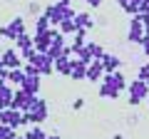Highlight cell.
Returning a JSON list of instances; mask_svg holds the SVG:
<instances>
[{"mask_svg":"<svg viewBox=\"0 0 149 139\" xmlns=\"http://www.w3.org/2000/svg\"><path fill=\"white\" fill-rule=\"evenodd\" d=\"M13 95H15V87L8 85V80L0 77V109H5L13 104Z\"/></svg>","mask_w":149,"mask_h":139,"instance_id":"cell-10","label":"cell"},{"mask_svg":"<svg viewBox=\"0 0 149 139\" xmlns=\"http://www.w3.org/2000/svg\"><path fill=\"white\" fill-rule=\"evenodd\" d=\"M85 75H87V65L82 62L80 57H74L72 60V67H70V80H85Z\"/></svg>","mask_w":149,"mask_h":139,"instance_id":"cell-14","label":"cell"},{"mask_svg":"<svg viewBox=\"0 0 149 139\" xmlns=\"http://www.w3.org/2000/svg\"><path fill=\"white\" fill-rule=\"evenodd\" d=\"M102 82H107V85H112V87H117V90H124V87L129 85V82L124 80V75L119 72V70H114V72H104Z\"/></svg>","mask_w":149,"mask_h":139,"instance_id":"cell-12","label":"cell"},{"mask_svg":"<svg viewBox=\"0 0 149 139\" xmlns=\"http://www.w3.org/2000/svg\"><path fill=\"white\" fill-rule=\"evenodd\" d=\"M22 32H25V20L17 15V17H13L8 25L0 27V38H5V40H17Z\"/></svg>","mask_w":149,"mask_h":139,"instance_id":"cell-4","label":"cell"},{"mask_svg":"<svg viewBox=\"0 0 149 139\" xmlns=\"http://www.w3.org/2000/svg\"><path fill=\"white\" fill-rule=\"evenodd\" d=\"M22 90H27L30 95H37V92H40V75H25Z\"/></svg>","mask_w":149,"mask_h":139,"instance_id":"cell-18","label":"cell"},{"mask_svg":"<svg viewBox=\"0 0 149 139\" xmlns=\"http://www.w3.org/2000/svg\"><path fill=\"white\" fill-rule=\"evenodd\" d=\"M127 90H129V104H132V107H137L142 99H147V97H149V85L144 80H139V77L134 82H129Z\"/></svg>","mask_w":149,"mask_h":139,"instance_id":"cell-3","label":"cell"},{"mask_svg":"<svg viewBox=\"0 0 149 139\" xmlns=\"http://www.w3.org/2000/svg\"><path fill=\"white\" fill-rule=\"evenodd\" d=\"M142 47H149V30L144 32V38H142Z\"/></svg>","mask_w":149,"mask_h":139,"instance_id":"cell-34","label":"cell"},{"mask_svg":"<svg viewBox=\"0 0 149 139\" xmlns=\"http://www.w3.org/2000/svg\"><path fill=\"white\" fill-rule=\"evenodd\" d=\"M142 22H144V32L149 30V13H142Z\"/></svg>","mask_w":149,"mask_h":139,"instance_id":"cell-31","label":"cell"},{"mask_svg":"<svg viewBox=\"0 0 149 139\" xmlns=\"http://www.w3.org/2000/svg\"><path fill=\"white\" fill-rule=\"evenodd\" d=\"M142 38H144V22H142V13H137V15H132V20H129L127 40L132 45H142Z\"/></svg>","mask_w":149,"mask_h":139,"instance_id":"cell-7","label":"cell"},{"mask_svg":"<svg viewBox=\"0 0 149 139\" xmlns=\"http://www.w3.org/2000/svg\"><path fill=\"white\" fill-rule=\"evenodd\" d=\"M40 10H42L40 3H30V5H27V13H32V15H40Z\"/></svg>","mask_w":149,"mask_h":139,"instance_id":"cell-29","label":"cell"},{"mask_svg":"<svg viewBox=\"0 0 149 139\" xmlns=\"http://www.w3.org/2000/svg\"><path fill=\"white\" fill-rule=\"evenodd\" d=\"M45 137H47V134H45V129L40 127V124H32L30 132L25 134V139H45Z\"/></svg>","mask_w":149,"mask_h":139,"instance_id":"cell-26","label":"cell"},{"mask_svg":"<svg viewBox=\"0 0 149 139\" xmlns=\"http://www.w3.org/2000/svg\"><path fill=\"white\" fill-rule=\"evenodd\" d=\"M60 5H70V3H72V0H57Z\"/></svg>","mask_w":149,"mask_h":139,"instance_id":"cell-38","label":"cell"},{"mask_svg":"<svg viewBox=\"0 0 149 139\" xmlns=\"http://www.w3.org/2000/svg\"><path fill=\"white\" fill-rule=\"evenodd\" d=\"M0 124H10V127H22V112L15 107H5L0 109Z\"/></svg>","mask_w":149,"mask_h":139,"instance_id":"cell-8","label":"cell"},{"mask_svg":"<svg viewBox=\"0 0 149 139\" xmlns=\"http://www.w3.org/2000/svg\"><path fill=\"white\" fill-rule=\"evenodd\" d=\"M85 45H87V30H77V32H74V40L70 42V47H72V55H74V57H77V52H80Z\"/></svg>","mask_w":149,"mask_h":139,"instance_id":"cell-16","label":"cell"},{"mask_svg":"<svg viewBox=\"0 0 149 139\" xmlns=\"http://www.w3.org/2000/svg\"><path fill=\"white\" fill-rule=\"evenodd\" d=\"M144 50V55H147V57H149V47H142Z\"/></svg>","mask_w":149,"mask_h":139,"instance_id":"cell-39","label":"cell"},{"mask_svg":"<svg viewBox=\"0 0 149 139\" xmlns=\"http://www.w3.org/2000/svg\"><path fill=\"white\" fill-rule=\"evenodd\" d=\"M0 62H3V55H0Z\"/></svg>","mask_w":149,"mask_h":139,"instance_id":"cell-42","label":"cell"},{"mask_svg":"<svg viewBox=\"0 0 149 139\" xmlns=\"http://www.w3.org/2000/svg\"><path fill=\"white\" fill-rule=\"evenodd\" d=\"M114 139H124V137H122V134H114Z\"/></svg>","mask_w":149,"mask_h":139,"instance_id":"cell-40","label":"cell"},{"mask_svg":"<svg viewBox=\"0 0 149 139\" xmlns=\"http://www.w3.org/2000/svg\"><path fill=\"white\" fill-rule=\"evenodd\" d=\"M42 13L47 15V20H50V25H52V27H57L62 20H70V17L77 15L72 5H60V3H50Z\"/></svg>","mask_w":149,"mask_h":139,"instance_id":"cell-1","label":"cell"},{"mask_svg":"<svg viewBox=\"0 0 149 139\" xmlns=\"http://www.w3.org/2000/svg\"><path fill=\"white\" fill-rule=\"evenodd\" d=\"M127 3H129V0H117V5H119V8H124Z\"/></svg>","mask_w":149,"mask_h":139,"instance_id":"cell-37","label":"cell"},{"mask_svg":"<svg viewBox=\"0 0 149 139\" xmlns=\"http://www.w3.org/2000/svg\"><path fill=\"white\" fill-rule=\"evenodd\" d=\"M3 65H5L8 70H20L22 65H25V60H22V55H20L17 47H8L5 52H3Z\"/></svg>","mask_w":149,"mask_h":139,"instance_id":"cell-9","label":"cell"},{"mask_svg":"<svg viewBox=\"0 0 149 139\" xmlns=\"http://www.w3.org/2000/svg\"><path fill=\"white\" fill-rule=\"evenodd\" d=\"M50 27H52V25H50V20H47V15H45V13L35 17V35H37V32H47Z\"/></svg>","mask_w":149,"mask_h":139,"instance_id":"cell-24","label":"cell"},{"mask_svg":"<svg viewBox=\"0 0 149 139\" xmlns=\"http://www.w3.org/2000/svg\"><path fill=\"white\" fill-rule=\"evenodd\" d=\"M82 107H85V99H82V97H80V99H74V102H72V109H74V112H80Z\"/></svg>","mask_w":149,"mask_h":139,"instance_id":"cell-30","label":"cell"},{"mask_svg":"<svg viewBox=\"0 0 149 139\" xmlns=\"http://www.w3.org/2000/svg\"><path fill=\"white\" fill-rule=\"evenodd\" d=\"M70 67H72V57H65V55H60V57L55 60V72H60V75L67 77V75H70Z\"/></svg>","mask_w":149,"mask_h":139,"instance_id":"cell-20","label":"cell"},{"mask_svg":"<svg viewBox=\"0 0 149 139\" xmlns=\"http://www.w3.org/2000/svg\"><path fill=\"white\" fill-rule=\"evenodd\" d=\"M102 67H104V72H114V70H119V65H122V60L117 57V55H112V52H104L100 57Z\"/></svg>","mask_w":149,"mask_h":139,"instance_id":"cell-15","label":"cell"},{"mask_svg":"<svg viewBox=\"0 0 149 139\" xmlns=\"http://www.w3.org/2000/svg\"><path fill=\"white\" fill-rule=\"evenodd\" d=\"M139 80H144V82H147V85H149V62L147 65H142V67H139Z\"/></svg>","mask_w":149,"mask_h":139,"instance_id":"cell-28","label":"cell"},{"mask_svg":"<svg viewBox=\"0 0 149 139\" xmlns=\"http://www.w3.org/2000/svg\"><path fill=\"white\" fill-rule=\"evenodd\" d=\"M74 22H77V30H90V27H95V20H92L90 13H77L74 15Z\"/></svg>","mask_w":149,"mask_h":139,"instance_id":"cell-19","label":"cell"},{"mask_svg":"<svg viewBox=\"0 0 149 139\" xmlns=\"http://www.w3.org/2000/svg\"><path fill=\"white\" fill-rule=\"evenodd\" d=\"M57 30L62 32L65 38H67V35H74V32H77V22H74V17H70V20H62L57 25Z\"/></svg>","mask_w":149,"mask_h":139,"instance_id":"cell-23","label":"cell"},{"mask_svg":"<svg viewBox=\"0 0 149 139\" xmlns=\"http://www.w3.org/2000/svg\"><path fill=\"white\" fill-rule=\"evenodd\" d=\"M15 127H10V124H0V139H15Z\"/></svg>","mask_w":149,"mask_h":139,"instance_id":"cell-27","label":"cell"},{"mask_svg":"<svg viewBox=\"0 0 149 139\" xmlns=\"http://www.w3.org/2000/svg\"><path fill=\"white\" fill-rule=\"evenodd\" d=\"M45 139H62V137H60V134H47Z\"/></svg>","mask_w":149,"mask_h":139,"instance_id":"cell-36","label":"cell"},{"mask_svg":"<svg viewBox=\"0 0 149 139\" xmlns=\"http://www.w3.org/2000/svg\"><path fill=\"white\" fill-rule=\"evenodd\" d=\"M139 13H149V0H144L142 5H139Z\"/></svg>","mask_w":149,"mask_h":139,"instance_id":"cell-33","label":"cell"},{"mask_svg":"<svg viewBox=\"0 0 149 139\" xmlns=\"http://www.w3.org/2000/svg\"><path fill=\"white\" fill-rule=\"evenodd\" d=\"M35 38V50L37 52H47L50 42H52V27H50L47 32H37V35H32Z\"/></svg>","mask_w":149,"mask_h":139,"instance_id":"cell-13","label":"cell"},{"mask_svg":"<svg viewBox=\"0 0 149 139\" xmlns=\"http://www.w3.org/2000/svg\"><path fill=\"white\" fill-rule=\"evenodd\" d=\"M47 119V102L42 97H35L30 112H22V124H42Z\"/></svg>","mask_w":149,"mask_h":139,"instance_id":"cell-2","label":"cell"},{"mask_svg":"<svg viewBox=\"0 0 149 139\" xmlns=\"http://www.w3.org/2000/svg\"><path fill=\"white\" fill-rule=\"evenodd\" d=\"M15 47L20 50V52H25V50H30V47H35V38H32V35H27V32H22L20 38L15 40Z\"/></svg>","mask_w":149,"mask_h":139,"instance_id":"cell-22","label":"cell"},{"mask_svg":"<svg viewBox=\"0 0 149 139\" xmlns=\"http://www.w3.org/2000/svg\"><path fill=\"white\" fill-rule=\"evenodd\" d=\"M15 139H25V137H15Z\"/></svg>","mask_w":149,"mask_h":139,"instance_id":"cell-41","label":"cell"},{"mask_svg":"<svg viewBox=\"0 0 149 139\" xmlns=\"http://www.w3.org/2000/svg\"><path fill=\"white\" fill-rule=\"evenodd\" d=\"M35 97H37V95H30V92L22 90V87H15V95H13V104H10V107L20 109V112H30Z\"/></svg>","mask_w":149,"mask_h":139,"instance_id":"cell-5","label":"cell"},{"mask_svg":"<svg viewBox=\"0 0 149 139\" xmlns=\"http://www.w3.org/2000/svg\"><path fill=\"white\" fill-rule=\"evenodd\" d=\"M102 77H104V67H102L100 60H95V62L87 65V75H85L87 82H102Z\"/></svg>","mask_w":149,"mask_h":139,"instance_id":"cell-11","label":"cell"},{"mask_svg":"<svg viewBox=\"0 0 149 139\" xmlns=\"http://www.w3.org/2000/svg\"><path fill=\"white\" fill-rule=\"evenodd\" d=\"M5 80H8V85H13V87H22V82H25V70H8V75H5Z\"/></svg>","mask_w":149,"mask_h":139,"instance_id":"cell-17","label":"cell"},{"mask_svg":"<svg viewBox=\"0 0 149 139\" xmlns=\"http://www.w3.org/2000/svg\"><path fill=\"white\" fill-rule=\"evenodd\" d=\"M119 92H122V90H117V87L107 85V82H100V97H102V99H117Z\"/></svg>","mask_w":149,"mask_h":139,"instance_id":"cell-21","label":"cell"},{"mask_svg":"<svg viewBox=\"0 0 149 139\" xmlns=\"http://www.w3.org/2000/svg\"><path fill=\"white\" fill-rule=\"evenodd\" d=\"M85 47H87V52H90L95 60H100L102 55H104V47H102L100 42H92V40H87V45H85Z\"/></svg>","mask_w":149,"mask_h":139,"instance_id":"cell-25","label":"cell"},{"mask_svg":"<svg viewBox=\"0 0 149 139\" xmlns=\"http://www.w3.org/2000/svg\"><path fill=\"white\" fill-rule=\"evenodd\" d=\"M85 3H87L90 8H100V5H102V0H85Z\"/></svg>","mask_w":149,"mask_h":139,"instance_id":"cell-32","label":"cell"},{"mask_svg":"<svg viewBox=\"0 0 149 139\" xmlns=\"http://www.w3.org/2000/svg\"><path fill=\"white\" fill-rule=\"evenodd\" d=\"M5 75H8V67L3 62H0V77H3V80H5Z\"/></svg>","mask_w":149,"mask_h":139,"instance_id":"cell-35","label":"cell"},{"mask_svg":"<svg viewBox=\"0 0 149 139\" xmlns=\"http://www.w3.org/2000/svg\"><path fill=\"white\" fill-rule=\"evenodd\" d=\"M30 65H35V67H37L40 77H50V75L55 72V60L50 57L47 52H37V55H35V60H32Z\"/></svg>","mask_w":149,"mask_h":139,"instance_id":"cell-6","label":"cell"}]
</instances>
